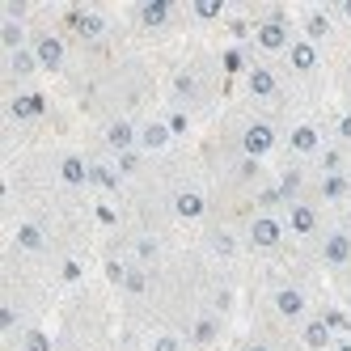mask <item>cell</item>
I'll return each instance as SVG.
<instances>
[{
    "mask_svg": "<svg viewBox=\"0 0 351 351\" xmlns=\"http://www.w3.org/2000/svg\"><path fill=\"white\" fill-rule=\"evenodd\" d=\"M241 148H245V157H250V161L267 157L271 148H275V128H271V123H250L245 136H241Z\"/></svg>",
    "mask_w": 351,
    "mask_h": 351,
    "instance_id": "1",
    "label": "cell"
},
{
    "mask_svg": "<svg viewBox=\"0 0 351 351\" xmlns=\"http://www.w3.org/2000/svg\"><path fill=\"white\" fill-rule=\"evenodd\" d=\"M284 237V224L275 220V216H258L254 224H250V241H254L258 250H275Z\"/></svg>",
    "mask_w": 351,
    "mask_h": 351,
    "instance_id": "2",
    "label": "cell"
},
{
    "mask_svg": "<svg viewBox=\"0 0 351 351\" xmlns=\"http://www.w3.org/2000/svg\"><path fill=\"white\" fill-rule=\"evenodd\" d=\"M34 56H38V68L56 72V68L64 64V43H60L56 34H38V38H34Z\"/></svg>",
    "mask_w": 351,
    "mask_h": 351,
    "instance_id": "3",
    "label": "cell"
},
{
    "mask_svg": "<svg viewBox=\"0 0 351 351\" xmlns=\"http://www.w3.org/2000/svg\"><path fill=\"white\" fill-rule=\"evenodd\" d=\"M305 305H309V300H305L300 288H280V292H275V313H280V317H305Z\"/></svg>",
    "mask_w": 351,
    "mask_h": 351,
    "instance_id": "4",
    "label": "cell"
},
{
    "mask_svg": "<svg viewBox=\"0 0 351 351\" xmlns=\"http://www.w3.org/2000/svg\"><path fill=\"white\" fill-rule=\"evenodd\" d=\"M322 258L330 263V267H347L351 263V237L347 233H330L326 245H322Z\"/></svg>",
    "mask_w": 351,
    "mask_h": 351,
    "instance_id": "5",
    "label": "cell"
},
{
    "mask_svg": "<svg viewBox=\"0 0 351 351\" xmlns=\"http://www.w3.org/2000/svg\"><path fill=\"white\" fill-rule=\"evenodd\" d=\"M258 47L263 51H284V47H292L288 43V26L284 21H263L258 26Z\"/></svg>",
    "mask_w": 351,
    "mask_h": 351,
    "instance_id": "6",
    "label": "cell"
},
{
    "mask_svg": "<svg viewBox=\"0 0 351 351\" xmlns=\"http://www.w3.org/2000/svg\"><path fill=\"white\" fill-rule=\"evenodd\" d=\"M173 212H178L182 220H199L208 212V199L199 191H178V195H173Z\"/></svg>",
    "mask_w": 351,
    "mask_h": 351,
    "instance_id": "7",
    "label": "cell"
},
{
    "mask_svg": "<svg viewBox=\"0 0 351 351\" xmlns=\"http://www.w3.org/2000/svg\"><path fill=\"white\" fill-rule=\"evenodd\" d=\"M47 110V97L43 93H17L13 102H9V114L13 119H38Z\"/></svg>",
    "mask_w": 351,
    "mask_h": 351,
    "instance_id": "8",
    "label": "cell"
},
{
    "mask_svg": "<svg viewBox=\"0 0 351 351\" xmlns=\"http://www.w3.org/2000/svg\"><path fill=\"white\" fill-rule=\"evenodd\" d=\"M106 144L114 148V153L123 157V153H136V128H132V123H110V132H106Z\"/></svg>",
    "mask_w": 351,
    "mask_h": 351,
    "instance_id": "9",
    "label": "cell"
},
{
    "mask_svg": "<svg viewBox=\"0 0 351 351\" xmlns=\"http://www.w3.org/2000/svg\"><path fill=\"white\" fill-rule=\"evenodd\" d=\"M288 64H292L296 72H313V68H317V47H313L309 38L292 43V47H288Z\"/></svg>",
    "mask_w": 351,
    "mask_h": 351,
    "instance_id": "10",
    "label": "cell"
},
{
    "mask_svg": "<svg viewBox=\"0 0 351 351\" xmlns=\"http://www.w3.org/2000/svg\"><path fill=\"white\" fill-rule=\"evenodd\" d=\"M300 339H305L309 351H326V347H330V339H335V330L322 317H313V322H305V335H300Z\"/></svg>",
    "mask_w": 351,
    "mask_h": 351,
    "instance_id": "11",
    "label": "cell"
},
{
    "mask_svg": "<svg viewBox=\"0 0 351 351\" xmlns=\"http://www.w3.org/2000/svg\"><path fill=\"white\" fill-rule=\"evenodd\" d=\"M288 144H292V153H317V144H322V136H317V128H309V123H300V128L288 136Z\"/></svg>",
    "mask_w": 351,
    "mask_h": 351,
    "instance_id": "12",
    "label": "cell"
},
{
    "mask_svg": "<svg viewBox=\"0 0 351 351\" xmlns=\"http://www.w3.org/2000/svg\"><path fill=\"white\" fill-rule=\"evenodd\" d=\"M60 178H64L68 186H85V182H89V165H85L81 157H72V153H68V157L60 161Z\"/></svg>",
    "mask_w": 351,
    "mask_h": 351,
    "instance_id": "13",
    "label": "cell"
},
{
    "mask_svg": "<svg viewBox=\"0 0 351 351\" xmlns=\"http://www.w3.org/2000/svg\"><path fill=\"white\" fill-rule=\"evenodd\" d=\"M288 224H292V233L309 237V233L317 229V212H313L309 204H292V216H288Z\"/></svg>",
    "mask_w": 351,
    "mask_h": 351,
    "instance_id": "14",
    "label": "cell"
},
{
    "mask_svg": "<svg viewBox=\"0 0 351 351\" xmlns=\"http://www.w3.org/2000/svg\"><path fill=\"white\" fill-rule=\"evenodd\" d=\"M275 89H280V81H275L271 68H250V93L254 97H271Z\"/></svg>",
    "mask_w": 351,
    "mask_h": 351,
    "instance_id": "15",
    "label": "cell"
},
{
    "mask_svg": "<svg viewBox=\"0 0 351 351\" xmlns=\"http://www.w3.org/2000/svg\"><path fill=\"white\" fill-rule=\"evenodd\" d=\"M68 26H77L81 38H97V34L106 30V21L97 17V13H72V17H68Z\"/></svg>",
    "mask_w": 351,
    "mask_h": 351,
    "instance_id": "16",
    "label": "cell"
},
{
    "mask_svg": "<svg viewBox=\"0 0 351 351\" xmlns=\"http://www.w3.org/2000/svg\"><path fill=\"white\" fill-rule=\"evenodd\" d=\"M0 43H5L9 56L26 51V30H21V21H5V26H0Z\"/></svg>",
    "mask_w": 351,
    "mask_h": 351,
    "instance_id": "17",
    "label": "cell"
},
{
    "mask_svg": "<svg viewBox=\"0 0 351 351\" xmlns=\"http://www.w3.org/2000/svg\"><path fill=\"white\" fill-rule=\"evenodd\" d=\"M169 140H173L169 123H148V128L140 132V144H144V148H165Z\"/></svg>",
    "mask_w": 351,
    "mask_h": 351,
    "instance_id": "18",
    "label": "cell"
},
{
    "mask_svg": "<svg viewBox=\"0 0 351 351\" xmlns=\"http://www.w3.org/2000/svg\"><path fill=\"white\" fill-rule=\"evenodd\" d=\"M169 0H148V5L140 9V21H144V26H165V21H169Z\"/></svg>",
    "mask_w": 351,
    "mask_h": 351,
    "instance_id": "19",
    "label": "cell"
},
{
    "mask_svg": "<svg viewBox=\"0 0 351 351\" xmlns=\"http://www.w3.org/2000/svg\"><path fill=\"white\" fill-rule=\"evenodd\" d=\"M17 245H21V250H34V254H38V250L47 245V237H43L38 224H21V229H17Z\"/></svg>",
    "mask_w": 351,
    "mask_h": 351,
    "instance_id": "20",
    "label": "cell"
},
{
    "mask_svg": "<svg viewBox=\"0 0 351 351\" xmlns=\"http://www.w3.org/2000/svg\"><path fill=\"white\" fill-rule=\"evenodd\" d=\"M89 182L102 186V191H114L119 186V169H110V165H89Z\"/></svg>",
    "mask_w": 351,
    "mask_h": 351,
    "instance_id": "21",
    "label": "cell"
},
{
    "mask_svg": "<svg viewBox=\"0 0 351 351\" xmlns=\"http://www.w3.org/2000/svg\"><path fill=\"white\" fill-rule=\"evenodd\" d=\"M9 68L17 72V77H30V72L38 68V56H34V47H26V51H17V56H9Z\"/></svg>",
    "mask_w": 351,
    "mask_h": 351,
    "instance_id": "22",
    "label": "cell"
},
{
    "mask_svg": "<svg viewBox=\"0 0 351 351\" xmlns=\"http://www.w3.org/2000/svg\"><path fill=\"white\" fill-rule=\"evenodd\" d=\"M322 195H326V199H343V195H347V178H343V173H326Z\"/></svg>",
    "mask_w": 351,
    "mask_h": 351,
    "instance_id": "23",
    "label": "cell"
},
{
    "mask_svg": "<svg viewBox=\"0 0 351 351\" xmlns=\"http://www.w3.org/2000/svg\"><path fill=\"white\" fill-rule=\"evenodd\" d=\"M326 30H330V21H326L322 13H309V17H305V34H309V43L326 38Z\"/></svg>",
    "mask_w": 351,
    "mask_h": 351,
    "instance_id": "24",
    "label": "cell"
},
{
    "mask_svg": "<svg viewBox=\"0 0 351 351\" xmlns=\"http://www.w3.org/2000/svg\"><path fill=\"white\" fill-rule=\"evenodd\" d=\"M195 343H199V347L216 343V322H212V317H199V322H195Z\"/></svg>",
    "mask_w": 351,
    "mask_h": 351,
    "instance_id": "25",
    "label": "cell"
},
{
    "mask_svg": "<svg viewBox=\"0 0 351 351\" xmlns=\"http://www.w3.org/2000/svg\"><path fill=\"white\" fill-rule=\"evenodd\" d=\"M220 13H224L220 0H195V17H199V21H216Z\"/></svg>",
    "mask_w": 351,
    "mask_h": 351,
    "instance_id": "26",
    "label": "cell"
},
{
    "mask_svg": "<svg viewBox=\"0 0 351 351\" xmlns=\"http://www.w3.org/2000/svg\"><path fill=\"white\" fill-rule=\"evenodd\" d=\"M322 322H326V326H330V330H335V335H343V330H347V326H351V322H347V313H339V309H326V313H322Z\"/></svg>",
    "mask_w": 351,
    "mask_h": 351,
    "instance_id": "27",
    "label": "cell"
},
{
    "mask_svg": "<svg viewBox=\"0 0 351 351\" xmlns=\"http://www.w3.org/2000/svg\"><path fill=\"white\" fill-rule=\"evenodd\" d=\"M21 347H26V351H51V339H47L43 330H30V335H26V343H21Z\"/></svg>",
    "mask_w": 351,
    "mask_h": 351,
    "instance_id": "28",
    "label": "cell"
},
{
    "mask_svg": "<svg viewBox=\"0 0 351 351\" xmlns=\"http://www.w3.org/2000/svg\"><path fill=\"white\" fill-rule=\"evenodd\" d=\"M123 288H128V292H144V288H148V275H144V271H128Z\"/></svg>",
    "mask_w": 351,
    "mask_h": 351,
    "instance_id": "29",
    "label": "cell"
},
{
    "mask_svg": "<svg viewBox=\"0 0 351 351\" xmlns=\"http://www.w3.org/2000/svg\"><path fill=\"white\" fill-rule=\"evenodd\" d=\"M136 169H140V157L136 153H123L119 157V173H136Z\"/></svg>",
    "mask_w": 351,
    "mask_h": 351,
    "instance_id": "30",
    "label": "cell"
},
{
    "mask_svg": "<svg viewBox=\"0 0 351 351\" xmlns=\"http://www.w3.org/2000/svg\"><path fill=\"white\" fill-rule=\"evenodd\" d=\"M60 275H64L68 284H77V280H81V263H72V258H68V263L60 267Z\"/></svg>",
    "mask_w": 351,
    "mask_h": 351,
    "instance_id": "31",
    "label": "cell"
},
{
    "mask_svg": "<svg viewBox=\"0 0 351 351\" xmlns=\"http://www.w3.org/2000/svg\"><path fill=\"white\" fill-rule=\"evenodd\" d=\"M153 351H182V343L173 339V335H161V339L153 343Z\"/></svg>",
    "mask_w": 351,
    "mask_h": 351,
    "instance_id": "32",
    "label": "cell"
},
{
    "mask_svg": "<svg viewBox=\"0 0 351 351\" xmlns=\"http://www.w3.org/2000/svg\"><path fill=\"white\" fill-rule=\"evenodd\" d=\"M224 68H229V72H241V68H245L241 51H224Z\"/></svg>",
    "mask_w": 351,
    "mask_h": 351,
    "instance_id": "33",
    "label": "cell"
},
{
    "mask_svg": "<svg viewBox=\"0 0 351 351\" xmlns=\"http://www.w3.org/2000/svg\"><path fill=\"white\" fill-rule=\"evenodd\" d=\"M13 326H17V309H0V330H13Z\"/></svg>",
    "mask_w": 351,
    "mask_h": 351,
    "instance_id": "34",
    "label": "cell"
},
{
    "mask_svg": "<svg viewBox=\"0 0 351 351\" xmlns=\"http://www.w3.org/2000/svg\"><path fill=\"white\" fill-rule=\"evenodd\" d=\"M106 275L114 284H123V280H128V267H123V263H106Z\"/></svg>",
    "mask_w": 351,
    "mask_h": 351,
    "instance_id": "35",
    "label": "cell"
},
{
    "mask_svg": "<svg viewBox=\"0 0 351 351\" xmlns=\"http://www.w3.org/2000/svg\"><path fill=\"white\" fill-rule=\"evenodd\" d=\"M5 13H9V21H21V13H26V5H21V0H9V5H5Z\"/></svg>",
    "mask_w": 351,
    "mask_h": 351,
    "instance_id": "36",
    "label": "cell"
},
{
    "mask_svg": "<svg viewBox=\"0 0 351 351\" xmlns=\"http://www.w3.org/2000/svg\"><path fill=\"white\" fill-rule=\"evenodd\" d=\"M169 132L182 136V132H186V114H169Z\"/></svg>",
    "mask_w": 351,
    "mask_h": 351,
    "instance_id": "37",
    "label": "cell"
},
{
    "mask_svg": "<svg viewBox=\"0 0 351 351\" xmlns=\"http://www.w3.org/2000/svg\"><path fill=\"white\" fill-rule=\"evenodd\" d=\"M216 250H220V254H233V241H229V233H216Z\"/></svg>",
    "mask_w": 351,
    "mask_h": 351,
    "instance_id": "38",
    "label": "cell"
},
{
    "mask_svg": "<svg viewBox=\"0 0 351 351\" xmlns=\"http://www.w3.org/2000/svg\"><path fill=\"white\" fill-rule=\"evenodd\" d=\"M322 165H326V173H339V153H326Z\"/></svg>",
    "mask_w": 351,
    "mask_h": 351,
    "instance_id": "39",
    "label": "cell"
},
{
    "mask_svg": "<svg viewBox=\"0 0 351 351\" xmlns=\"http://www.w3.org/2000/svg\"><path fill=\"white\" fill-rule=\"evenodd\" d=\"M97 220H102V224H114V212H110L106 204H97Z\"/></svg>",
    "mask_w": 351,
    "mask_h": 351,
    "instance_id": "40",
    "label": "cell"
},
{
    "mask_svg": "<svg viewBox=\"0 0 351 351\" xmlns=\"http://www.w3.org/2000/svg\"><path fill=\"white\" fill-rule=\"evenodd\" d=\"M339 136H343V140H351V114H343V119H339Z\"/></svg>",
    "mask_w": 351,
    "mask_h": 351,
    "instance_id": "41",
    "label": "cell"
},
{
    "mask_svg": "<svg viewBox=\"0 0 351 351\" xmlns=\"http://www.w3.org/2000/svg\"><path fill=\"white\" fill-rule=\"evenodd\" d=\"M343 17H347V21H351V0H343Z\"/></svg>",
    "mask_w": 351,
    "mask_h": 351,
    "instance_id": "42",
    "label": "cell"
},
{
    "mask_svg": "<svg viewBox=\"0 0 351 351\" xmlns=\"http://www.w3.org/2000/svg\"><path fill=\"white\" fill-rule=\"evenodd\" d=\"M335 351H351V343H339V347H335Z\"/></svg>",
    "mask_w": 351,
    "mask_h": 351,
    "instance_id": "43",
    "label": "cell"
},
{
    "mask_svg": "<svg viewBox=\"0 0 351 351\" xmlns=\"http://www.w3.org/2000/svg\"><path fill=\"white\" fill-rule=\"evenodd\" d=\"M250 351H271V347H250Z\"/></svg>",
    "mask_w": 351,
    "mask_h": 351,
    "instance_id": "44",
    "label": "cell"
}]
</instances>
